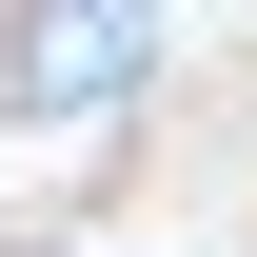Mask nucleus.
<instances>
[{
    "label": "nucleus",
    "mask_w": 257,
    "mask_h": 257,
    "mask_svg": "<svg viewBox=\"0 0 257 257\" xmlns=\"http://www.w3.org/2000/svg\"><path fill=\"white\" fill-rule=\"evenodd\" d=\"M139 60V0H0V119H119Z\"/></svg>",
    "instance_id": "1"
}]
</instances>
